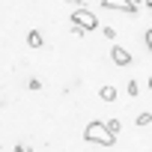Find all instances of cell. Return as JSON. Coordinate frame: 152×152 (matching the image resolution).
I'll return each mask as SVG.
<instances>
[{"mask_svg": "<svg viewBox=\"0 0 152 152\" xmlns=\"http://www.w3.org/2000/svg\"><path fill=\"white\" fill-rule=\"evenodd\" d=\"M84 140H87V143H99V146H113V143H116V137H110V134L104 131V122H90V125L84 128Z\"/></svg>", "mask_w": 152, "mask_h": 152, "instance_id": "6da1fadb", "label": "cell"}, {"mask_svg": "<svg viewBox=\"0 0 152 152\" xmlns=\"http://www.w3.org/2000/svg\"><path fill=\"white\" fill-rule=\"evenodd\" d=\"M72 27H81L84 33H90V30H96V27H99V18H96L90 9H84V6H81V9H75V12H72Z\"/></svg>", "mask_w": 152, "mask_h": 152, "instance_id": "7a4b0ae2", "label": "cell"}, {"mask_svg": "<svg viewBox=\"0 0 152 152\" xmlns=\"http://www.w3.org/2000/svg\"><path fill=\"white\" fill-rule=\"evenodd\" d=\"M102 6L104 9H119V12H128V15H137L140 6H134L131 0H102Z\"/></svg>", "mask_w": 152, "mask_h": 152, "instance_id": "3957f363", "label": "cell"}, {"mask_svg": "<svg viewBox=\"0 0 152 152\" xmlns=\"http://www.w3.org/2000/svg\"><path fill=\"white\" fill-rule=\"evenodd\" d=\"M110 60H113L116 66H128V63H131V51L122 48V45H113V48H110Z\"/></svg>", "mask_w": 152, "mask_h": 152, "instance_id": "277c9868", "label": "cell"}, {"mask_svg": "<svg viewBox=\"0 0 152 152\" xmlns=\"http://www.w3.org/2000/svg\"><path fill=\"white\" fill-rule=\"evenodd\" d=\"M27 45H30V48H42V45H45L42 33H39V30H27Z\"/></svg>", "mask_w": 152, "mask_h": 152, "instance_id": "5b68a950", "label": "cell"}, {"mask_svg": "<svg viewBox=\"0 0 152 152\" xmlns=\"http://www.w3.org/2000/svg\"><path fill=\"white\" fill-rule=\"evenodd\" d=\"M99 99L102 102H116V87H99Z\"/></svg>", "mask_w": 152, "mask_h": 152, "instance_id": "8992f818", "label": "cell"}, {"mask_svg": "<svg viewBox=\"0 0 152 152\" xmlns=\"http://www.w3.org/2000/svg\"><path fill=\"white\" fill-rule=\"evenodd\" d=\"M119 128H122V122H119V119H107V122H104V131H107L110 137H116V134H119Z\"/></svg>", "mask_w": 152, "mask_h": 152, "instance_id": "52a82bcc", "label": "cell"}, {"mask_svg": "<svg viewBox=\"0 0 152 152\" xmlns=\"http://www.w3.org/2000/svg\"><path fill=\"white\" fill-rule=\"evenodd\" d=\"M149 122H152V113H149V110L137 113V125H149Z\"/></svg>", "mask_w": 152, "mask_h": 152, "instance_id": "ba28073f", "label": "cell"}, {"mask_svg": "<svg viewBox=\"0 0 152 152\" xmlns=\"http://www.w3.org/2000/svg\"><path fill=\"white\" fill-rule=\"evenodd\" d=\"M27 87H30V90H42V81H39V78H30Z\"/></svg>", "mask_w": 152, "mask_h": 152, "instance_id": "9c48e42d", "label": "cell"}, {"mask_svg": "<svg viewBox=\"0 0 152 152\" xmlns=\"http://www.w3.org/2000/svg\"><path fill=\"white\" fill-rule=\"evenodd\" d=\"M137 90H140V84L137 81H128V96H137Z\"/></svg>", "mask_w": 152, "mask_h": 152, "instance_id": "30bf717a", "label": "cell"}, {"mask_svg": "<svg viewBox=\"0 0 152 152\" xmlns=\"http://www.w3.org/2000/svg\"><path fill=\"white\" fill-rule=\"evenodd\" d=\"M72 3H78V9H81V6H84V0H72Z\"/></svg>", "mask_w": 152, "mask_h": 152, "instance_id": "8fae6325", "label": "cell"}, {"mask_svg": "<svg viewBox=\"0 0 152 152\" xmlns=\"http://www.w3.org/2000/svg\"><path fill=\"white\" fill-rule=\"evenodd\" d=\"M131 3H134V6H140V0H131Z\"/></svg>", "mask_w": 152, "mask_h": 152, "instance_id": "7c38bea8", "label": "cell"}]
</instances>
